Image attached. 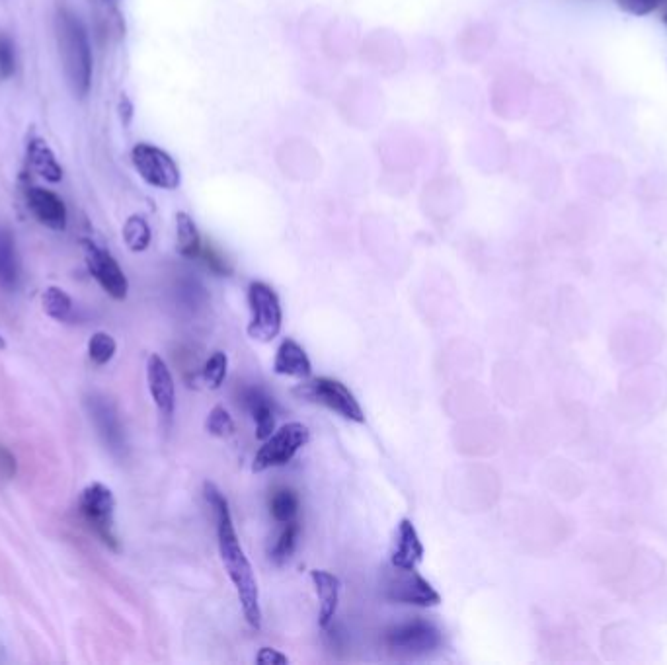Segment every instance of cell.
<instances>
[{"instance_id":"31","label":"cell","mask_w":667,"mask_h":665,"mask_svg":"<svg viewBox=\"0 0 667 665\" xmlns=\"http://www.w3.org/2000/svg\"><path fill=\"white\" fill-rule=\"evenodd\" d=\"M16 470V457L4 445H0V480H12L16 476Z\"/></svg>"},{"instance_id":"6","label":"cell","mask_w":667,"mask_h":665,"mask_svg":"<svg viewBox=\"0 0 667 665\" xmlns=\"http://www.w3.org/2000/svg\"><path fill=\"white\" fill-rule=\"evenodd\" d=\"M295 392L303 398H309L313 402L326 406L328 410L336 412L338 416H342L350 422H355V424L365 422V412H363L361 404L357 402L354 392L336 379L318 377V379H313V381L301 385Z\"/></svg>"},{"instance_id":"4","label":"cell","mask_w":667,"mask_h":665,"mask_svg":"<svg viewBox=\"0 0 667 665\" xmlns=\"http://www.w3.org/2000/svg\"><path fill=\"white\" fill-rule=\"evenodd\" d=\"M248 305H250V324L248 334L258 342H272L281 332V303L270 285L264 281H252L248 287Z\"/></svg>"},{"instance_id":"5","label":"cell","mask_w":667,"mask_h":665,"mask_svg":"<svg viewBox=\"0 0 667 665\" xmlns=\"http://www.w3.org/2000/svg\"><path fill=\"white\" fill-rule=\"evenodd\" d=\"M309 441H311V431L305 424L289 422L281 426L264 441V445L256 453L252 470L264 472V470L287 465L297 455V451L303 449Z\"/></svg>"},{"instance_id":"17","label":"cell","mask_w":667,"mask_h":665,"mask_svg":"<svg viewBox=\"0 0 667 665\" xmlns=\"http://www.w3.org/2000/svg\"><path fill=\"white\" fill-rule=\"evenodd\" d=\"M20 283V260L16 252L14 236L6 229H0V287L14 291Z\"/></svg>"},{"instance_id":"20","label":"cell","mask_w":667,"mask_h":665,"mask_svg":"<svg viewBox=\"0 0 667 665\" xmlns=\"http://www.w3.org/2000/svg\"><path fill=\"white\" fill-rule=\"evenodd\" d=\"M246 406L250 408L252 418L256 422V437L260 441H266L275 431L274 410L270 400L262 392L248 391Z\"/></svg>"},{"instance_id":"21","label":"cell","mask_w":667,"mask_h":665,"mask_svg":"<svg viewBox=\"0 0 667 665\" xmlns=\"http://www.w3.org/2000/svg\"><path fill=\"white\" fill-rule=\"evenodd\" d=\"M43 311L57 322H67L73 314V299L61 287H47L41 297Z\"/></svg>"},{"instance_id":"25","label":"cell","mask_w":667,"mask_h":665,"mask_svg":"<svg viewBox=\"0 0 667 665\" xmlns=\"http://www.w3.org/2000/svg\"><path fill=\"white\" fill-rule=\"evenodd\" d=\"M227 369H229V357H227V353H213V355L205 361L203 371H201L205 385H207L209 389H213V391L221 389V385H223L225 379H227Z\"/></svg>"},{"instance_id":"8","label":"cell","mask_w":667,"mask_h":665,"mask_svg":"<svg viewBox=\"0 0 667 665\" xmlns=\"http://www.w3.org/2000/svg\"><path fill=\"white\" fill-rule=\"evenodd\" d=\"M131 160L139 176L160 190H176L180 186V168L166 151L149 143H139L131 151Z\"/></svg>"},{"instance_id":"30","label":"cell","mask_w":667,"mask_h":665,"mask_svg":"<svg viewBox=\"0 0 667 665\" xmlns=\"http://www.w3.org/2000/svg\"><path fill=\"white\" fill-rule=\"evenodd\" d=\"M664 0H619V6L632 16H648L662 6Z\"/></svg>"},{"instance_id":"34","label":"cell","mask_w":667,"mask_h":665,"mask_svg":"<svg viewBox=\"0 0 667 665\" xmlns=\"http://www.w3.org/2000/svg\"><path fill=\"white\" fill-rule=\"evenodd\" d=\"M664 22H666V26H667V12H666V16H664Z\"/></svg>"},{"instance_id":"9","label":"cell","mask_w":667,"mask_h":665,"mask_svg":"<svg viewBox=\"0 0 667 665\" xmlns=\"http://www.w3.org/2000/svg\"><path fill=\"white\" fill-rule=\"evenodd\" d=\"M385 642L389 650L396 656H424L430 654L441 644V632L437 626L428 621H408L402 625H396L387 632Z\"/></svg>"},{"instance_id":"11","label":"cell","mask_w":667,"mask_h":665,"mask_svg":"<svg viewBox=\"0 0 667 665\" xmlns=\"http://www.w3.org/2000/svg\"><path fill=\"white\" fill-rule=\"evenodd\" d=\"M86 408H88L90 420L94 422V426L98 430V435L102 437L104 445L116 457L125 455L127 441H125V431H123V426H121L116 406L106 396L92 394V396L86 398Z\"/></svg>"},{"instance_id":"26","label":"cell","mask_w":667,"mask_h":665,"mask_svg":"<svg viewBox=\"0 0 667 665\" xmlns=\"http://www.w3.org/2000/svg\"><path fill=\"white\" fill-rule=\"evenodd\" d=\"M299 533H301V527L299 523L293 519L289 523H285V529L281 531L277 543H275L274 550H272V560L275 564H283L291 558L293 550L297 547V539H299Z\"/></svg>"},{"instance_id":"12","label":"cell","mask_w":667,"mask_h":665,"mask_svg":"<svg viewBox=\"0 0 667 665\" xmlns=\"http://www.w3.org/2000/svg\"><path fill=\"white\" fill-rule=\"evenodd\" d=\"M147 383L160 416L170 420L176 410V387L166 361L158 353H153L147 361Z\"/></svg>"},{"instance_id":"10","label":"cell","mask_w":667,"mask_h":665,"mask_svg":"<svg viewBox=\"0 0 667 665\" xmlns=\"http://www.w3.org/2000/svg\"><path fill=\"white\" fill-rule=\"evenodd\" d=\"M84 258L88 272L100 283V287L116 301H123L129 291V281L116 258L92 240H84Z\"/></svg>"},{"instance_id":"28","label":"cell","mask_w":667,"mask_h":665,"mask_svg":"<svg viewBox=\"0 0 667 665\" xmlns=\"http://www.w3.org/2000/svg\"><path fill=\"white\" fill-rule=\"evenodd\" d=\"M199 260H203V264L217 275H231L233 274V266L229 264V260L223 256V252L219 248H215L211 242L201 246V254Z\"/></svg>"},{"instance_id":"23","label":"cell","mask_w":667,"mask_h":665,"mask_svg":"<svg viewBox=\"0 0 667 665\" xmlns=\"http://www.w3.org/2000/svg\"><path fill=\"white\" fill-rule=\"evenodd\" d=\"M116 350H118V344H116V340L108 332H96L88 340V357L98 367L108 365L114 359Z\"/></svg>"},{"instance_id":"32","label":"cell","mask_w":667,"mask_h":665,"mask_svg":"<svg viewBox=\"0 0 667 665\" xmlns=\"http://www.w3.org/2000/svg\"><path fill=\"white\" fill-rule=\"evenodd\" d=\"M256 662L262 665H285L289 664V658L274 648H262L256 656Z\"/></svg>"},{"instance_id":"7","label":"cell","mask_w":667,"mask_h":665,"mask_svg":"<svg viewBox=\"0 0 667 665\" xmlns=\"http://www.w3.org/2000/svg\"><path fill=\"white\" fill-rule=\"evenodd\" d=\"M385 597L394 603L418 605V607H435L441 603V595L433 589L432 584L422 578L416 568H396L387 570L383 580Z\"/></svg>"},{"instance_id":"29","label":"cell","mask_w":667,"mask_h":665,"mask_svg":"<svg viewBox=\"0 0 667 665\" xmlns=\"http://www.w3.org/2000/svg\"><path fill=\"white\" fill-rule=\"evenodd\" d=\"M16 73V47L6 34H0V79H10Z\"/></svg>"},{"instance_id":"14","label":"cell","mask_w":667,"mask_h":665,"mask_svg":"<svg viewBox=\"0 0 667 665\" xmlns=\"http://www.w3.org/2000/svg\"><path fill=\"white\" fill-rule=\"evenodd\" d=\"M422 558H424V545L418 537L416 527L412 525L410 519H402L396 529L391 564L396 568L412 570L422 562Z\"/></svg>"},{"instance_id":"24","label":"cell","mask_w":667,"mask_h":665,"mask_svg":"<svg viewBox=\"0 0 667 665\" xmlns=\"http://www.w3.org/2000/svg\"><path fill=\"white\" fill-rule=\"evenodd\" d=\"M270 509H272L275 521L289 523L299 513V498H297V494L293 490H277L274 496H272Z\"/></svg>"},{"instance_id":"3","label":"cell","mask_w":667,"mask_h":665,"mask_svg":"<svg viewBox=\"0 0 667 665\" xmlns=\"http://www.w3.org/2000/svg\"><path fill=\"white\" fill-rule=\"evenodd\" d=\"M79 509L88 527L100 537V541L112 550H119L116 533V498L114 492L102 484L92 482L80 494Z\"/></svg>"},{"instance_id":"15","label":"cell","mask_w":667,"mask_h":665,"mask_svg":"<svg viewBox=\"0 0 667 665\" xmlns=\"http://www.w3.org/2000/svg\"><path fill=\"white\" fill-rule=\"evenodd\" d=\"M274 371L283 377L309 379L313 373V365L307 352L295 340L287 338L275 352Z\"/></svg>"},{"instance_id":"18","label":"cell","mask_w":667,"mask_h":665,"mask_svg":"<svg viewBox=\"0 0 667 665\" xmlns=\"http://www.w3.org/2000/svg\"><path fill=\"white\" fill-rule=\"evenodd\" d=\"M28 160L32 168L47 182L57 184L63 180V168L57 162V157L51 151V147L43 139H32L28 143Z\"/></svg>"},{"instance_id":"27","label":"cell","mask_w":667,"mask_h":665,"mask_svg":"<svg viewBox=\"0 0 667 665\" xmlns=\"http://www.w3.org/2000/svg\"><path fill=\"white\" fill-rule=\"evenodd\" d=\"M205 428H207V431H209L211 435H215V437H223V439L235 435L236 430L233 416H231L223 406H215V408L209 412V418H207V422H205Z\"/></svg>"},{"instance_id":"33","label":"cell","mask_w":667,"mask_h":665,"mask_svg":"<svg viewBox=\"0 0 667 665\" xmlns=\"http://www.w3.org/2000/svg\"><path fill=\"white\" fill-rule=\"evenodd\" d=\"M6 348V342H4V338L0 336V350H4Z\"/></svg>"},{"instance_id":"2","label":"cell","mask_w":667,"mask_h":665,"mask_svg":"<svg viewBox=\"0 0 667 665\" xmlns=\"http://www.w3.org/2000/svg\"><path fill=\"white\" fill-rule=\"evenodd\" d=\"M57 30L65 77L69 80L75 96L84 98L92 82V51L86 28L77 14H73L71 10H61Z\"/></svg>"},{"instance_id":"19","label":"cell","mask_w":667,"mask_h":665,"mask_svg":"<svg viewBox=\"0 0 667 665\" xmlns=\"http://www.w3.org/2000/svg\"><path fill=\"white\" fill-rule=\"evenodd\" d=\"M176 242H178L180 256L190 258V260L199 258L203 240H201V235L197 231L196 221L184 211H180L176 215Z\"/></svg>"},{"instance_id":"16","label":"cell","mask_w":667,"mask_h":665,"mask_svg":"<svg viewBox=\"0 0 667 665\" xmlns=\"http://www.w3.org/2000/svg\"><path fill=\"white\" fill-rule=\"evenodd\" d=\"M314 587H316V595L320 599V613H318V623L322 628L332 623V619L336 617L338 611V603H340V580L338 576L326 572V570H313L311 572Z\"/></svg>"},{"instance_id":"1","label":"cell","mask_w":667,"mask_h":665,"mask_svg":"<svg viewBox=\"0 0 667 665\" xmlns=\"http://www.w3.org/2000/svg\"><path fill=\"white\" fill-rule=\"evenodd\" d=\"M203 494H205V500H207V504L211 506L213 515H215L221 560L227 568V574H229L231 582L235 584L244 619L248 621V625L252 628L260 630L262 628V609H260L258 582H256L250 560L246 558L244 550L238 543L229 502L221 494V490L211 482L203 484Z\"/></svg>"},{"instance_id":"22","label":"cell","mask_w":667,"mask_h":665,"mask_svg":"<svg viewBox=\"0 0 667 665\" xmlns=\"http://www.w3.org/2000/svg\"><path fill=\"white\" fill-rule=\"evenodd\" d=\"M123 240L131 252H145L151 244L149 223L139 215L129 217L123 225Z\"/></svg>"},{"instance_id":"13","label":"cell","mask_w":667,"mask_h":665,"mask_svg":"<svg viewBox=\"0 0 667 665\" xmlns=\"http://www.w3.org/2000/svg\"><path fill=\"white\" fill-rule=\"evenodd\" d=\"M28 207L32 209L34 217L51 231H65L67 229V207L63 199L55 196L53 192L45 188H30L28 194Z\"/></svg>"}]
</instances>
